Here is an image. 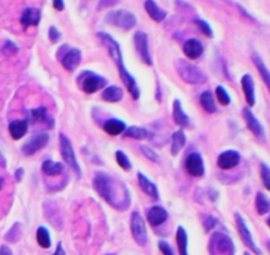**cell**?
<instances>
[{"instance_id":"cell-43","label":"cell","mask_w":270,"mask_h":255,"mask_svg":"<svg viewBox=\"0 0 270 255\" xmlns=\"http://www.w3.org/2000/svg\"><path fill=\"white\" fill-rule=\"evenodd\" d=\"M216 224H217V219L216 218H214L213 216H211V215H208L207 217H206L205 218V220H204V227H205V230L206 231H210L211 229H213L215 226H216Z\"/></svg>"},{"instance_id":"cell-34","label":"cell","mask_w":270,"mask_h":255,"mask_svg":"<svg viewBox=\"0 0 270 255\" xmlns=\"http://www.w3.org/2000/svg\"><path fill=\"white\" fill-rule=\"evenodd\" d=\"M256 208L257 211L260 215H266L269 212L270 209V203L269 200L267 198V196L262 193V192H258L257 196H256Z\"/></svg>"},{"instance_id":"cell-18","label":"cell","mask_w":270,"mask_h":255,"mask_svg":"<svg viewBox=\"0 0 270 255\" xmlns=\"http://www.w3.org/2000/svg\"><path fill=\"white\" fill-rule=\"evenodd\" d=\"M168 212L161 205H154L148 211L147 218L149 224L152 227H157L163 225L164 222L168 219Z\"/></svg>"},{"instance_id":"cell-25","label":"cell","mask_w":270,"mask_h":255,"mask_svg":"<svg viewBox=\"0 0 270 255\" xmlns=\"http://www.w3.org/2000/svg\"><path fill=\"white\" fill-rule=\"evenodd\" d=\"M126 129H127L126 123L118 119L107 120L104 124V131L110 136L121 135Z\"/></svg>"},{"instance_id":"cell-48","label":"cell","mask_w":270,"mask_h":255,"mask_svg":"<svg viewBox=\"0 0 270 255\" xmlns=\"http://www.w3.org/2000/svg\"><path fill=\"white\" fill-rule=\"evenodd\" d=\"M0 255H13V253L8 246L3 245L2 247H0Z\"/></svg>"},{"instance_id":"cell-1","label":"cell","mask_w":270,"mask_h":255,"mask_svg":"<svg viewBox=\"0 0 270 255\" xmlns=\"http://www.w3.org/2000/svg\"><path fill=\"white\" fill-rule=\"evenodd\" d=\"M93 187L115 210L125 211L129 209L131 203L129 190L120 180L110 176L107 173L97 172L93 179Z\"/></svg>"},{"instance_id":"cell-21","label":"cell","mask_w":270,"mask_h":255,"mask_svg":"<svg viewBox=\"0 0 270 255\" xmlns=\"http://www.w3.org/2000/svg\"><path fill=\"white\" fill-rule=\"evenodd\" d=\"M137 179H138V184H139L142 192H145L148 196H150L151 198H153L155 200L160 198V194H158L157 186L147 176H145L144 174L139 172L137 174Z\"/></svg>"},{"instance_id":"cell-2","label":"cell","mask_w":270,"mask_h":255,"mask_svg":"<svg viewBox=\"0 0 270 255\" xmlns=\"http://www.w3.org/2000/svg\"><path fill=\"white\" fill-rule=\"evenodd\" d=\"M97 36L101 39V41L103 42V45L107 48V50H108L111 58H112L113 61L115 62V65L119 71L121 81H122L124 85L126 86V88L128 89L132 99L138 100L139 95H140V91H139L137 82H136V79L132 76V74L125 67L124 59H122V53H121L119 44L117 42V40L113 36L109 35L108 33H105V32H99Z\"/></svg>"},{"instance_id":"cell-42","label":"cell","mask_w":270,"mask_h":255,"mask_svg":"<svg viewBox=\"0 0 270 255\" xmlns=\"http://www.w3.org/2000/svg\"><path fill=\"white\" fill-rule=\"evenodd\" d=\"M157 246H158V249H160V251L164 254V255H174L170 245L164 241V240H161V241H158L157 243Z\"/></svg>"},{"instance_id":"cell-3","label":"cell","mask_w":270,"mask_h":255,"mask_svg":"<svg viewBox=\"0 0 270 255\" xmlns=\"http://www.w3.org/2000/svg\"><path fill=\"white\" fill-rule=\"evenodd\" d=\"M176 69L183 81L189 85H202L207 83L208 76L200 67L187 59L179 58L176 61Z\"/></svg>"},{"instance_id":"cell-12","label":"cell","mask_w":270,"mask_h":255,"mask_svg":"<svg viewBox=\"0 0 270 255\" xmlns=\"http://www.w3.org/2000/svg\"><path fill=\"white\" fill-rule=\"evenodd\" d=\"M243 118L246 121L248 130L253 134L259 141L265 142L266 141V133L261 122L256 118V116L252 114V111L249 108L243 109Z\"/></svg>"},{"instance_id":"cell-6","label":"cell","mask_w":270,"mask_h":255,"mask_svg":"<svg viewBox=\"0 0 270 255\" xmlns=\"http://www.w3.org/2000/svg\"><path fill=\"white\" fill-rule=\"evenodd\" d=\"M77 82L81 89L88 94L95 93L103 89L108 83L104 76L91 71H85L79 74V76L77 77Z\"/></svg>"},{"instance_id":"cell-22","label":"cell","mask_w":270,"mask_h":255,"mask_svg":"<svg viewBox=\"0 0 270 255\" xmlns=\"http://www.w3.org/2000/svg\"><path fill=\"white\" fill-rule=\"evenodd\" d=\"M29 129L28 120H15L9 125V133L13 140H20L26 136Z\"/></svg>"},{"instance_id":"cell-19","label":"cell","mask_w":270,"mask_h":255,"mask_svg":"<svg viewBox=\"0 0 270 255\" xmlns=\"http://www.w3.org/2000/svg\"><path fill=\"white\" fill-rule=\"evenodd\" d=\"M41 19V12L37 8H27L20 18V24L24 28L36 27L39 25Z\"/></svg>"},{"instance_id":"cell-20","label":"cell","mask_w":270,"mask_h":255,"mask_svg":"<svg viewBox=\"0 0 270 255\" xmlns=\"http://www.w3.org/2000/svg\"><path fill=\"white\" fill-rule=\"evenodd\" d=\"M172 119L177 125H179L180 127H188L190 125V119L188 117V115L185 113L182 103L179 99H176L173 102V106H172Z\"/></svg>"},{"instance_id":"cell-13","label":"cell","mask_w":270,"mask_h":255,"mask_svg":"<svg viewBox=\"0 0 270 255\" xmlns=\"http://www.w3.org/2000/svg\"><path fill=\"white\" fill-rule=\"evenodd\" d=\"M241 162V155L239 152L233 151V150H228L225 151L217 157L216 164L220 169L228 171L232 169L235 166H237Z\"/></svg>"},{"instance_id":"cell-30","label":"cell","mask_w":270,"mask_h":255,"mask_svg":"<svg viewBox=\"0 0 270 255\" xmlns=\"http://www.w3.org/2000/svg\"><path fill=\"white\" fill-rule=\"evenodd\" d=\"M200 103L202 105V107L204 108V110L207 111L208 114H214L216 111V105L214 102V98L213 95L210 91L206 90L204 91L201 97H200Z\"/></svg>"},{"instance_id":"cell-11","label":"cell","mask_w":270,"mask_h":255,"mask_svg":"<svg viewBox=\"0 0 270 255\" xmlns=\"http://www.w3.org/2000/svg\"><path fill=\"white\" fill-rule=\"evenodd\" d=\"M50 136L46 133H39L32 136L24 144L21 146V153L24 156H33L43 147H45L49 143Z\"/></svg>"},{"instance_id":"cell-32","label":"cell","mask_w":270,"mask_h":255,"mask_svg":"<svg viewBox=\"0 0 270 255\" xmlns=\"http://www.w3.org/2000/svg\"><path fill=\"white\" fill-rule=\"evenodd\" d=\"M176 240L179 247L180 255H189L188 254V235L186 230L180 226L177 230L176 234Z\"/></svg>"},{"instance_id":"cell-37","label":"cell","mask_w":270,"mask_h":255,"mask_svg":"<svg viewBox=\"0 0 270 255\" xmlns=\"http://www.w3.org/2000/svg\"><path fill=\"white\" fill-rule=\"evenodd\" d=\"M115 159L117 164L124 169V171H130L132 168L131 161L129 160L128 156H127L122 151H117L115 153Z\"/></svg>"},{"instance_id":"cell-45","label":"cell","mask_w":270,"mask_h":255,"mask_svg":"<svg viewBox=\"0 0 270 255\" xmlns=\"http://www.w3.org/2000/svg\"><path fill=\"white\" fill-rule=\"evenodd\" d=\"M61 37V34H60V32L54 27H50L49 29V39L52 41V42H57Z\"/></svg>"},{"instance_id":"cell-8","label":"cell","mask_w":270,"mask_h":255,"mask_svg":"<svg viewBox=\"0 0 270 255\" xmlns=\"http://www.w3.org/2000/svg\"><path fill=\"white\" fill-rule=\"evenodd\" d=\"M130 228H131L132 237L135 241V243L140 247L146 246L148 242L147 229H146L144 218L141 217V215L138 212L132 213L131 220H130Z\"/></svg>"},{"instance_id":"cell-41","label":"cell","mask_w":270,"mask_h":255,"mask_svg":"<svg viewBox=\"0 0 270 255\" xmlns=\"http://www.w3.org/2000/svg\"><path fill=\"white\" fill-rule=\"evenodd\" d=\"M3 52L6 54V55H12V54H15L17 53L18 51V47L16 46L14 42H12L11 40H7L5 44H4V47H3Z\"/></svg>"},{"instance_id":"cell-10","label":"cell","mask_w":270,"mask_h":255,"mask_svg":"<svg viewBox=\"0 0 270 255\" xmlns=\"http://www.w3.org/2000/svg\"><path fill=\"white\" fill-rule=\"evenodd\" d=\"M235 225H236V229L239 231V235L241 237V240L243 242V244L250 249L253 253L257 254V255H263L262 251L259 249V247L256 245L255 241H253L251 232L249 230V228L246 225V221L244 220V218L239 214V213H235Z\"/></svg>"},{"instance_id":"cell-39","label":"cell","mask_w":270,"mask_h":255,"mask_svg":"<svg viewBox=\"0 0 270 255\" xmlns=\"http://www.w3.org/2000/svg\"><path fill=\"white\" fill-rule=\"evenodd\" d=\"M140 152L144 154V156L149 159L150 161L152 162H160L161 159H160V156H158L151 147H149L148 145H140Z\"/></svg>"},{"instance_id":"cell-31","label":"cell","mask_w":270,"mask_h":255,"mask_svg":"<svg viewBox=\"0 0 270 255\" xmlns=\"http://www.w3.org/2000/svg\"><path fill=\"white\" fill-rule=\"evenodd\" d=\"M30 116H31V119L35 122L46 123L50 125V127H52L53 125V120L47 116V111L45 107H38L35 109H32L30 111Z\"/></svg>"},{"instance_id":"cell-44","label":"cell","mask_w":270,"mask_h":255,"mask_svg":"<svg viewBox=\"0 0 270 255\" xmlns=\"http://www.w3.org/2000/svg\"><path fill=\"white\" fill-rule=\"evenodd\" d=\"M119 3V0H100L97 5V10L102 11L111 7H114Z\"/></svg>"},{"instance_id":"cell-46","label":"cell","mask_w":270,"mask_h":255,"mask_svg":"<svg viewBox=\"0 0 270 255\" xmlns=\"http://www.w3.org/2000/svg\"><path fill=\"white\" fill-rule=\"evenodd\" d=\"M53 8L57 11H63L65 9V0H53Z\"/></svg>"},{"instance_id":"cell-27","label":"cell","mask_w":270,"mask_h":255,"mask_svg":"<svg viewBox=\"0 0 270 255\" xmlns=\"http://www.w3.org/2000/svg\"><path fill=\"white\" fill-rule=\"evenodd\" d=\"M41 171L49 177H56L63 172V164L61 162H55L52 160H45L41 165Z\"/></svg>"},{"instance_id":"cell-24","label":"cell","mask_w":270,"mask_h":255,"mask_svg":"<svg viewBox=\"0 0 270 255\" xmlns=\"http://www.w3.org/2000/svg\"><path fill=\"white\" fill-rule=\"evenodd\" d=\"M102 99L108 103H116L124 99V90L115 85L109 86L104 89L102 93Z\"/></svg>"},{"instance_id":"cell-50","label":"cell","mask_w":270,"mask_h":255,"mask_svg":"<svg viewBox=\"0 0 270 255\" xmlns=\"http://www.w3.org/2000/svg\"><path fill=\"white\" fill-rule=\"evenodd\" d=\"M3 183H4L3 177H2V176H0V189H2V187H3Z\"/></svg>"},{"instance_id":"cell-51","label":"cell","mask_w":270,"mask_h":255,"mask_svg":"<svg viewBox=\"0 0 270 255\" xmlns=\"http://www.w3.org/2000/svg\"><path fill=\"white\" fill-rule=\"evenodd\" d=\"M106 255H114V254H106Z\"/></svg>"},{"instance_id":"cell-26","label":"cell","mask_w":270,"mask_h":255,"mask_svg":"<svg viewBox=\"0 0 270 255\" xmlns=\"http://www.w3.org/2000/svg\"><path fill=\"white\" fill-rule=\"evenodd\" d=\"M186 142H187L186 135L182 130L174 132L172 134V143H171L172 156H178L181 153V151L185 147Z\"/></svg>"},{"instance_id":"cell-17","label":"cell","mask_w":270,"mask_h":255,"mask_svg":"<svg viewBox=\"0 0 270 255\" xmlns=\"http://www.w3.org/2000/svg\"><path fill=\"white\" fill-rule=\"evenodd\" d=\"M204 51L202 42L197 38H189L184 42L183 52L190 59L199 58Z\"/></svg>"},{"instance_id":"cell-47","label":"cell","mask_w":270,"mask_h":255,"mask_svg":"<svg viewBox=\"0 0 270 255\" xmlns=\"http://www.w3.org/2000/svg\"><path fill=\"white\" fill-rule=\"evenodd\" d=\"M22 177H23V168L19 167L15 172V178H16V180H17V182H19V181H21Z\"/></svg>"},{"instance_id":"cell-38","label":"cell","mask_w":270,"mask_h":255,"mask_svg":"<svg viewBox=\"0 0 270 255\" xmlns=\"http://www.w3.org/2000/svg\"><path fill=\"white\" fill-rule=\"evenodd\" d=\"M194 24L199 27V29L201 30L202 33L204 35H206L207 37H213V31L212 28L210 27V25L203 19H197L194 20Z\"/></svg>"},{"instance_id":"cell-28","label":"cell","mask_w":270,"mask_h":255,"mask_svg":"<svg viewBox=\"0 0 270 255\" xmlns=\"http://www.w3.org/2000/svg\"><path fill=\"white\" fill-rule=\"evenodd\" d=\"M251 59L253 61V63H255L256 68L258 69L260 75L262 76L264 83L266 84V86L269 88L270 87V74H269V71H268V68L267 66L265 65L264 60L262 59V57L257 54V53H253L251 55Z\"/></svg>"},{"instance_id":"cell-36","label":"cell","mask_w":270,"mask_h":255,"mask_svg":"<svg viewBox=\"0 0 270 255\" xmlns=\"http://www.w3.org/2000/svg\"><path fill=\"white\" fill-rule=\"evenodd\" d=\"M215 95L216 99L219 102L220 105L228 106L231 103V98L227 90L223 86H217L215 89Z\"/></svg>"},{"instance_id":"cell-9","label":"cell","mask_w":270,"mask_h":255,"mask_svg":"<svg viewBox=\"0 0 270 255\" xmlns=\"http://www.w3.org/2000/svg\"><path fill=\"white\" fill-rule=\"evenodd\" d=\"M133 44L135 50L141 59L147 66H151L153 63L152 56L149 49V38L148 35L142 31H137L133 35Z\"/></svg>"},{"instance_id":"cell-40","label":"cell","mask_w":270,"mask_h":255,"mask_svg":"<svg viewBox=\"0 0 270 255\" xmlns=\"http://www.w3.org/2000/svg\"><path fill=\"white\" fill-rule=\"evenodd\" d=\"M261 178L266 189H270V171L265 163L261 164Z\"/></svg>"},{"instance_id":"cell-29","label":"cell","mask_w":270,"mask_h":255,"mask_svg":"<svg viewBox=\"0 0 270 255\" xmlns=\"http://www.w3.org/2000/svg\"><path fill=\"white\" fill-rule=\"evenodd\" d=\"M122 134L127 138H131L135 140H145L150 136L149 132L146 129L139 126H130L128 129H126Z\"/></svg>"},{"instance_id":"cell-14","label":"cell","mask_w":270,"mask_h":255,"mask_svg":"<svg viewBox=\"0 0 270 255\" xmlns=\"http://www.w3.org/2000/svg\"><path fill=\"white\" fill-rule=\"evenodd\" d=\"M185 166L189 175L193 177H202L205 174L204 160L202 156L198 153H192L187 157Z\"/></svg>"},{"instance_id":"cell-5","label":"cell","mask_w":270,"mask_h":255,"mask_svg":"<svg viewBox=\"0 0 270 255\" xmlns=\"http://www.w3.org/2000/svg\"><path fill=\"white\" fill-rule=\"evenodd\" d=\"M209 253L210 255H234V244L227 234L215 232L210 238Z\"/></svg>"},{"instance_id":"cell-7","label":"cell","mask_w":270,"mask_h":255,"mask_svg":"<svg viewBox=\"0 0 270 255\" xmlns=\"http://www.w3.org/2000/svg\"><path fill=\"white\" fill-rule=\"evenodd\" d=\"M59 144H60V154H61L63 161H65L79 177L82 174V169L76 159L73 145H72L70 139L62 133L59 135Z\"/></svg>"},{"instance_id":"cell-16","label":"cell","mask_w":270,"mask_h":255,"mask_svg":"<svg viewBox=\"0 0 270 255\" xmlns=\"http://www.w3.org/2000/svg\"><path fill=\"white\" fill-rule=\"evenodd\" d=\"M241 85L244 92V95L246 98V102L250 107H253L256 105V88H255V82L250 74H245L241 78Z\"/></svg>"},{"instance_id":"cell-23","label":"cell","mask_w":270,"mask_h":255,"mask_svg":"<svg viewBox=\"0 0 270 255\" xmlns=\"http://www.w3.org/2000/svg\"><path fill=\"white\" fill-rule=\"evenodd\" d=\"M145 10L149 17L156 23H162L167 17V12L158 6L154 0H146Z\"/></svg>"},{"instance_id":"cell-15","label":"cell","mask_w":270,"mask_h":255,"mask_svg":"<svg viewBox=\"0 0 270 255\" xmlns=\"http://www.w3.org/2000/svg\"><path fill=\"white\" fill-rule=\"evenodd\" d=\"M83 58L82 51L77 48H72L61 57V65L67 71L73 72L81 63Z\"/></svg>"},{"instance_id":"cell-49","label":"cell","mask_w":270,"mask_h":255,"mask_svg":"<svg viewBox=\"0 0 270 255\" xmlns=\"http://www.w3.org/2000/svg\"><path fill=\"white\" fill-rule=\"evenodd\" d=\"M53 255H66V251H65V249H63L61 243H58L57 244L56 250H55V252H54Z\"/></svg>"},{"instance_id":"cell-33","label":"cell","mask_w":270,"mask_h":255,"mask_svg":"<svg viewBox=\"0 0 270 255\" xmlns=\"http://www.w3.org/2000/svg\"><path fill=\"white\" fill-rule=\"evenodd\" d=\"M36 241L42 249H49L52 245L49 230L42 226L39 227L36 231Z\"/></svg>"},{"instance_id":"cell-4","label":"cell","mask_w":270,"mask_h":255,"mask_svg":"<svg viewBox=\"0 0 270 255\" xmlns=\"http://www.w3.org/2000/svg\"><path fill=\"white\" fill-rule=\"evenodd\" d=\"M105 22L111 26H114L116 28L122 29L125 31H129L136 26V16L127 10H114L109 12Z\"/></svg>"},{"instance_id":"cell-35","label":"cell","mask_w":270,"mask_h":255,"mask_svg":"<svg viewBox=\"0 0 270 255\" xmlns=\"http://www.w3.org/2000/svg\"><path fill=\"white\" fill-rule=\"evenodd\" d=\"M20 236H21V227L19 225V222H15L14 226L5 235V238L10 243H16L19 241Z\"/></svg>"}]
</instances>
